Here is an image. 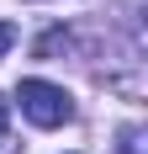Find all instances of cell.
<instances>
[{"instance_id": "cell-5", "label": "cell", "mask_w": 148, "mask_h": 154, "mask_svg": "<svg viewBox=\"0 0 148 154\" xmlns=\"http://www.w3.org/2000/svg\"><path fill=\"white\" fill-rule=\"evenodd\" d=\"M5 117H11V106H5V96H0V138H5Z\"/></svg>"}, {"instance_id": "cell-1", "label": "cell", "mask_w": 148, "mask_h": 154, "mask_svg": "<svg viewBox=\"0 0 148 154\" xmlns=\"http://www.w3.org/2000/svg\"><path fill=\"white\" fill-rule=\"evenodd\" d=\"M16 101H21V117L37 122V128H64L74 117V96L64 85H48V80H21Z\"/></svg>"}, {"instance_id": "cell-4", "label": "cell", "mask_w": 148, "mask_h": 154, "mask_svg": "<svg viewBox=\"0 0 148 154\" xmlns=\"http://www.w3.org/2000/svg\"><path fill=\"white\" fill-rule=\"evenodd\" d=\"M11 43H16V27H11V21H0V59L11 53Z\"/></svg>"}, {"instance_id": "cell-3", "label": "cell", "mask_w": 148, "mask_h": 154, "mask_svg": "<svg viewBox=\"0 0 148 154\" xmlns=\"http://www.w3.org/2000/svg\"><path fill=\"white\" fill-rule=\"evenodd\" d=\"M58 48H69V32H48L43 43H37V53H43V59H53Z\"/></svg>"}, {"instance_id": "cell-2", "label": "cell", "mask_w": 148, "mask_h": 154, "mask_svg": "<svg viewBox=\"0 0 148 154\" xmlns=\"http://www.w3.org/2000/svg\"><path fill=\"white\" fill-rule=\"evenodd\" d=\"M122 154H148V149H143V128H138V122L122 128Z\"/></svg>"}]
</instances>
